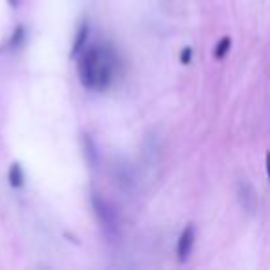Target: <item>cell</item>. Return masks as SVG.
I'll list each match as a JSON object with an SVG mask.
<instances>
[{"label":"cell","instance_id":"obj_7","mask_svg":"<svg viewBox=\"0 0 270 270\" xmlns=\"http://www.w3.org/2000/svg\"><path fill=\"white\" fill-rule=\"evenodd\" d=\"M24 39H26V28L24 26H17L15 28V32H13V36H11V39H10V48L11 50H15V48H19V46L24 43Z\"/></svg>","mask_w":270,"mask_h":270},{"label":"cell","instance_id":"obj_5","mask_svg":"<svg viewBox=\"0 0 270 270\" xmlns=\"http://www.w3.org/2000/svg\"><path fill=\"white\" fill-rule=\"evenodd\" d=\"M239 198H241V204H243V207H245L248 213H254L255 205H257V198H255L254 189L250 187L248 184H245V182L239 185Z\"/></svg>","mask_w":270,"mask_h":270},{"label":"cell","instance_id":"obj_4","mask_svg":"<svg viewBox=\"0 0 270 270\" xmlns=\"http://www.w3.org/2000/svg\"><path fill=\"white\" fill-rule=\"evenodd\" d=\"M87 37H89V21L83 19V21L80 22V26H78L76 37H74V43H72V48H71V56L72 57H78L80 56V52L85 50Z\"/></svg>","mask_w":270,"mask_h":270},{"label":"cell","instance_id":"obj_3","mask_svg":"<svg viewBox=\"0 0 270 270\" xmlns=\"http://www.w3.org/2000/svg\"><path fill=\"white\" fill-rule=\"evenodd\" d=\"M194 237H196L194 226L193 224L185 226V229L182 231V235H179L178 246H176V254H178L179 263H185V261L189 259V255H191L193 246H194Z\"/></svg>","mask_w":270,"mask_h":270},{"label":"cell","instance_id":"obj_6","mask_svg":"<svg viewBox=\"0 0 270 270\" xmlns=\"http://www.w3.org/2000/svg\"><path fill=\"white\" fill-rule=\"evenodd\" d=\"M10 185L15 189L24 185V170L19 163H13L10 168Z\"/></svg>","mask_w":270,"mask_h":270},{"label":"cell","instance_id":"obj_10","mask_svg":"<svg viewBox=\"0 0 270 270\" xmlns=\"http://www.w3.org/2000/svg\"><path fill=\"white\" fill-rule=\"evenodd\" d=\"M265 165H266V176H268V184H270V152H266Z\"/></svg>","mask_w":270,"mask_h":270},{"label":"cell","instance_id":"obj_1","mask_svg":"<svg viewBox=\"0 0 270 270\" xmlns=\"http://www.w3.org/2000/svg\"><path fill=\"white\" fill-rule=\"evenodd\" d=\"M117 56L111 46L91 45L78 63V76L83 87L91 91H106L115 80Z\"/></svg>","mask_w":270,"mask_h":270},{"label":"cell","instance_id":"obj_9","mask_svg":"<svg viewBox=\"0 0 270 270\" xmlns=\"http://www.w3.org/2000/svg\"><path fill=\"white\" fill-rule=\"evenodd\" d=\"M191 57H193V48H191V46H185L184 52H182V63H184V65L191 63Z\"/></svg>","mask_w":270,"mask_h":270},{"label":"cell","instance_id":"obj_8","mask_svg":"<svg viewBox=\"0 0 270 270\" xmlns=\"http://www.w3.org/2000/svg\"><path fill=\"white\" fill-rule=\"evenodd\" d=\"M229 48H231V37H222L219 43H217V46H215V57L217 59H222V57L226 56L229 52Z\"/></svg>","mask_w":270,"mask_h":270},{"label":"cell","instance_id":"obj_2","mask_svg":"<svg viewBox=\"0 0 270 270\" xmlns=\"http://www.w3.org/2000/svg\"><path fill=\"white\" fill-rule=\"evenodd\" d=\"M91 204H93V209H95V215H97L98 222H100L104 233H106V237L113 239V237L118 233L117 209L113 207L106 198H102V196L97 193L91 194Z\"/></svg>","mask_w":270,"mask_h":270},{"label":"cell","instance_id":"obj_11","mask_svg":"<svg viewBox=\"0 0 270 270\" xmlns=\"http://www.w3.org/2000/svg\"><path fill=\"white\" fill-rule=\"evenodd\" d=\"M8 4H10L11 8H17V6L21 4V0H8Z\"/></svg>","mask_w":270,"mask_h":270}]
</instances>
